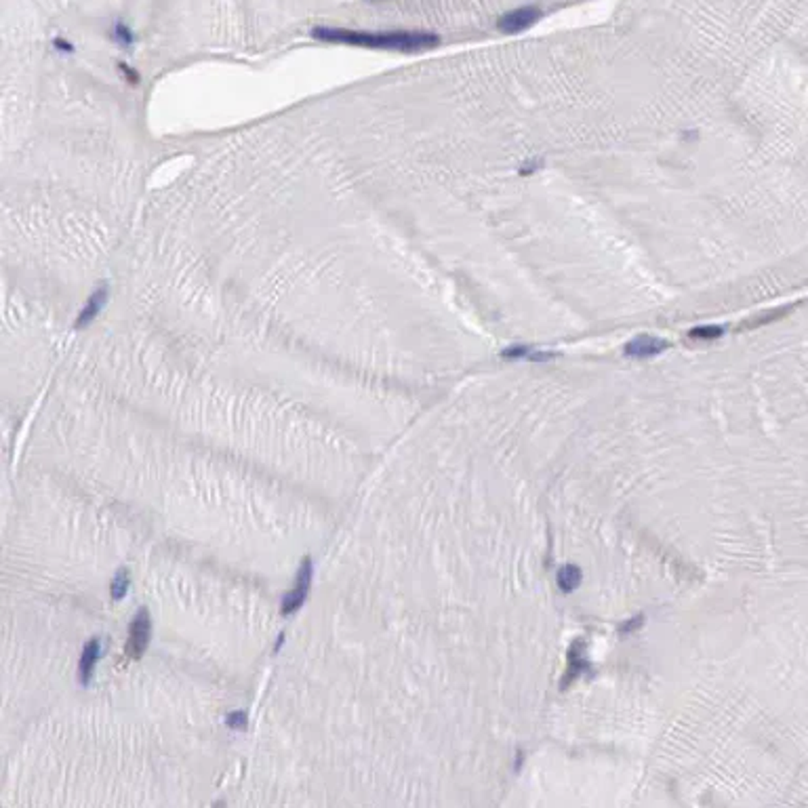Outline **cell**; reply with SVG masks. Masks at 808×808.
<instances>
[{
    "mask_svg": "<svg viewBox=\"0 0 808 808\" xmlns=\"http://www.w3.org/2000/svg\"><path fill=\"white\" fill-rule=\"evenodd\" d=\"M99 657H101V642L97 638H93L91 642L85 647V651H82V655H80V661H78V680H80V684H89V680H91V676H93V669H95V663L99 661Z\"/></svg>",
    "mask_w": 808,
    "mask_h": 808,
    "instance_id": "6",
    "label": "cell"
},
{
    "mask_svg": "<svg viewBox=\"0 0 808 808\" xmlns=\"http://www.w3.org/2000/svg\"><path fill=\"white\" fill-rule=\"evenodd\" d=\"M118 67H120V72H122V74H124V76H126V78H128V80H131L133 85H135V82H137V80H139V78H137V74H135V72H131V70H128V67H126L124 63H120Z\"/></svg>",
    "mask_w": 808,
    "mask_h": 808,
    "instance_id": "14",
    "label": "cell"
},
{
    "mask_svg": "<svg viewBox=\"0 0 808 808\" xmlns=\"http://www.w3.org/2000/svg\"><path fill=\"white\" fill-rule=\"evenodd\" d=\"M106 299H108V289H106V287L97 289V291L87 299L82 312L78 314V318H76V328H82V326L91 324V322L95 320V316L101 312V308H104Z\"/></svg>",
    "mask_w": 808,
    "mask_h": 808,
    "instance_id": "7",
    "label": "cell"
},
{
    "mask_svg": "<svg viewBox=\"0 0 808 808\" xmlns=\"http://www.w3.org/2000/svg\"><path fill=\"white\" fill-rule=\"evenodd\" d=\"M312 572H314V568H312V558H306V560L301 562V568H299V572H297V579H295L293 592H291L289 596H284V600H282V615H293L295 611H299L301 606H303V602H306V598H308V592H310Z\"/></svg>",
    "mask_w": 808,
    "mask_h": 808,
    "instance_id": "3",
    "label": "cell"
},
{
    "mask_svg": "<svg viewBox=\"0 0 808 808\" xmlns=\"http://www.w3.org/2000/svg\"><path fill=\"white\" fill-rule=\"evenodd\" d=\"M128 583H131V579H128V570H126V568H120V570L116 572V575H114L112 585H110L112 598H114V600H122V598L126 596V592H128Z\"/></svg>",
    "mask_w": 808,
    "mask_h": 808,
    "instance_id": "9",
    "label": "cell"
},
{
    "mask_svg": "<svg viewBox=\"0 0 808 808\" xmlns=\"http://www.w3.org/2000/svg\"><path fill=\"white\" fill-rule=\"evenodd\" d=\"M314 38L326 43H341L364 49L400 51V53H419L429 51L440 45V38L434 32L421 30H390V32H364L348 27H314Z\"/></svg>",
    "mask_w": 808,
    "mask_h": 808,
    "instance_id": "1",
    "label": "cell"
},
{
    "mask_svg": "<svg viewBox=\"0 0 808 808\" xmlns=\"http://www.w3.org/2000/svg\"><path fill=\"white\" fill-rule=\"evenodd\" d=\"M539 17H541V11H539L537 7H518L514 11L503 13L497 19V30L503 34H518V32H524L530 25H535L539 21Z\"/></svg>",
    "mask_w": 808,
    "mask_h": 808,
    "instance_id": "4",
    "label": "cell"
},
{
    "mask_svg": "<svg viewBox=\"0 0 808 808\" xmlns=\"http://www.w3.org/2000/svg\"><path fill=\"white\" fill-rule=\"evenodd\" d=\"M150 636H152V619L148 615L146 609H142L137 615L133 617L131 621V629H128V642H126V655L131 659H139L148 644H150Z\"/></svg>",
    "mask_w": 808,
    "mask_h": 808,
    "instance_id": "2",
    "label": "cell"
},
{
    "mask_svg": "<svg viewBox=\"0 0 808 808\" xmlns=\"http://www.w3.org/2000/svg\"><path fill=\"white\" fill-rule=\"evenodd\" d=\"M55 45H57V47H59V49H65V51H72V45H65V43H63V41H57V43H55Z\"/></svg>",
    "mask_w": 808,
    "mask_h": 808,
    "instance_id": "15",
    "label": "cell"
},
{
    "mask_svg": "<svg viewBox=\"0 0 808 808\" xmlns=\"http://www.w3.org/2000/svg\"><path fill=\"white\" fill-rule=\"evenodd\" d=\"M526 354H528V348H510V350H505V352H503L505 358H522V356H526Z\"/></svg>",
    "mask_w": 808,
    "mask_h": 808,
    "instance_id": "13",
    "label": "cell"
},
{
    "mask_svg": "<svg viewBox=\"0 0 808 808\" xmlns=\"http://www.w3.org/2000/svg\"><path fill=\"white\" fill-rule=\"evenodd\" d=\"M663 350H667V341H663L661 337H653V335L633 337V339L627 341V346H625V354L631 358H651V356L661 354Z\"/></svg>",
    "mask_w": 808,
    "mask_h": 808,
    "instance_id": "5",
    "label": "cell"
},
{
    "mask_svg": "<svg viewBox=\"0 0 808 808\" xmlns=\"http://www.w3.org/2000/svg\"><path fill=\"white\" fill-rule=\"evenodd\" d=\"M225 722H227V726L234 728V730H236V728H238V730H245L247 724H249V718H247V712H232V714H227Z\"/></svg>",
    "mask_w": 808,
    "mask_h": 808,
    "instance_id": "12",
    "label": "cell"
},
{
    "mask_svg": "<svg viewBox=\"0 0 808 808\" xmlns=\"http://www.w3.org/2000/svg\"><path fill=\"white\" fill-rule=\"evenodd\" d=\"M722 335H724V328H722V326H716V324H710V326H695V328L688 330V337H691V339H699V341L718 339V337H722Z\"/></svg>",
    "mask_w": 808,
    "mask_h": 808,
    "instance_id": "10",
    "label": "cell"
},
{
    "mask_svg": "<svg viewBox=\"0 0 808 808\" xmlns=\"http://www.w3.org/2000/svg\"><path fill=\"white\" fill-rule=\"evenodd\" d=\"M787 312H789L787 308H779V310H768V312H764V314H760V316H756V318H752V320H748V322L743 324V328H754V326H762V324H768V322H772V320H779V318H783V316H785Z\"/></svg>",
    "mask_w": 808,
    "mask_h": 808,
    "instance_id": "11",
    "label": "cell"
},
{
    "mask_svg": "<svg viewBox=\"0 0 808 808\" xmlns=\"http://www.w3.org/2000/svg\"><path fill=\"white\" fill-rule=\"evenodd\" d=\"M558 583H560V587H562L564 592L577 590V585L581 583V572H579V568H577V566H564V568L558 572Z\"/></svg>",
    "mask_w": 808,
    "mask_h": 808,
    "instance_id": "8",
    "label": "cell"
}]
</instances>
